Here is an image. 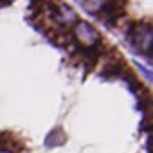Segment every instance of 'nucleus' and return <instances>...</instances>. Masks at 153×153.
Segmentation results:
<instances>
[{
  "label": "nucleus",
  "instance_id": "obj_1",
  "mask_svg": "<svg viewBox=\"0 0 153 153\" xmlns=\"http://www.w3.org/2000/svg\"><path fill=\"white\" fill-rule=\"evenodd\" d=\"M128 34L133 40V45L142 54H146V56L151 58V45H153V29H151V24H148V22L131 24Z\"/></svg>",
  "mask_w": 153,
  "mask_h": 153
},
{
  "label": "nucleus",
  "instance_id": "obj_2",
  "mask_svg": "<svg viewBox=\"0 0 153 153\" xmlns=\"http://www.w3.org/2000/svg\"><path fill=\"white\" fill-rule=\"evenodd\" d=\"M74 38L83 45V49H96L101 43V34L88 22H78V24H76Z\"/></svg>",
  "mask_w": 153,
  "mask_h": 153
},
{
  "label": "nucleus",
  "instance_id": "obj_3",
  "mask_svg": "<svg viewBox=\"0 0 153 153\" xmlns=\"http://www.w3.org/2000/svg\"><path fill=\"white\" fill-rule=\"evenodd\" d=\"M51 16H52V24H58L59 29H67L74 24H78V15L74 13V9H70L67 4L63 6H58L56 9L51 11Z\"/></svg>",
  "mask_w": 153,
  "mask_h": 153
},
{
  "label": "nucleus",
  "instance_id": "obj_4",
  "mask_svg": "<svg viewBox=\"0 0 153 153\" xmlns=\"http://www.w3.org/2000/svg\"><path fill=\"white\" fill-rule=\"evenodd\" d=\"M65 140H67L65 131H63L61 128H54V130L47 135V139H45V146H47V148H56V146L65 144Z\"/></svg>",
  "mask_w": 153,
  "mask_h": 153
},
{
  "label": "nucleus",
  "instance_id": "obj_5",
  "mask_svg": "<svg viewBox=\"0 0 153 153\" xmlns=\"http://www.w3.org/2000/svg\"><path fill=\"white\" fill-rule=\"evenodd\" d=\"M81 7H88V13H97V7H103L105 2H79Z\"/></svg>",
  "mask_w": 153,
  "mask_h": 153
},
{
  "label": "nucleus",
  "instance_id": "obj_6",
  "mask_svg": "<svg viewBox=\"0 0 153 153\" xmlns=\"http://www.w3.org/2000/svg\"><path fill=\"white\" fill-rule=\"evenodd\" d=\"M135 67H137L139 70H142V72H144V76H146V78L151 81V72H149V70H146V68H144V65H140L139 61H135Z\"/></svg>",
  "mask_w": 153,
  "mask_h": 153
},
{
  "label": "nucleus",
  "instance_id": "obj_7",
  "mask_svg": "<svg viewBox=\"0 0 153 153\" xmlns=\"http://www.w3.org/2000/svg\"><path fill=\"white\" fill-rule=\"evenodd\" d=\"M0 153H11L9 149H0Z\"/></svg>",
  "mask_w": 153,
  "mask_h": 153
}]
</instances>
